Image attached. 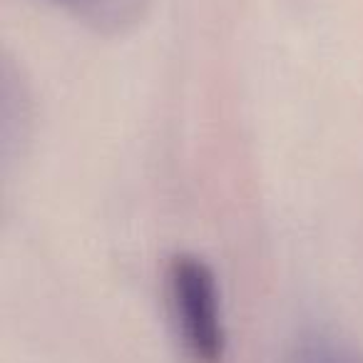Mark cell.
<instances>
[{
  "mask_svg": "<svg viewBox=\"0 0 363 363\" xmlns=\"http://www.w3.org/2000/svg\"><path fill=\"white\" fill-rule=\"evenodd\" d=\"M55 3H60V6L80 13V16L92 18V16H100L97 11H100V6H105L107 0H55Z\"/></svg>",
  "mask_w": 363,
  "mask_h": 363,
  "instance_id": "obj_3",
  "label": "cell"
},
{
  "mask_svg": "<svg viewBox=\"0 0 363 363\" xmlns=\"http://www.w3.org/2000/svg\"><path fill=\"white\" fill-rule=\"evenodd\" d=\"M291 363H363V358L348 343L318 333L298 343Z\"/></svg>",
  "mask_w": 363,
  "mask_h": 363,
  "instance_id": "obj_2",
  "label": "cell"
},
{
  "mask_svg": "<svg viewBox=\"0 0 363 363\" xmlns=\"http://www.w3.org/2000/svg\"><path fill=\"white\" fill-rule=\"evenodd\" d=\"M164 289L182 353L189 363H222L229 338L214 269L197 254H177L167 267Z\"/></svg>",
  "mask_w": 363,
  "mask_h": 363,
  "instance_id": "obj_1",
  "label": "cell"
}]
</instances>
